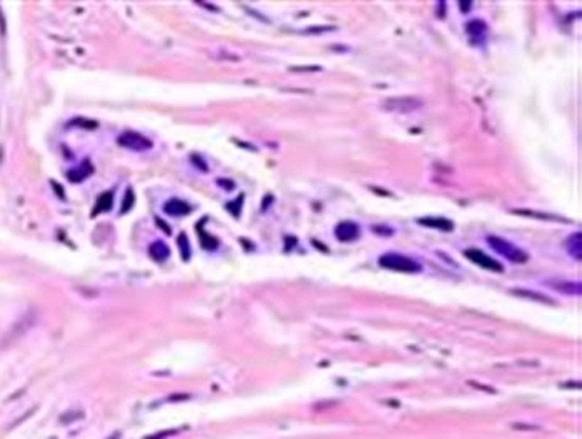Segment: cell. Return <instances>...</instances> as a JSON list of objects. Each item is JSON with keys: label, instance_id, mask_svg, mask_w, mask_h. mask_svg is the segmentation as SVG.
<instances>
[{"label": "cell", "instance_id": "1", "mask_svg": "<svg viewBox=\"0 0 582 439\" xmlns=\"http://www.w3.org/2000/svg\"><path fill=\"white\" fill-rule=\"evenodd\" d=\"M381 268L384 270H392V271H401V273H418L421 271V265L412 258L404 257V254L399 253H384L383 257L378 260Z\"/></svg>", "mask_w": 582, "mask_h": 439}, {"label": "cell", "instance_id": "2", "mask_svg": "<svg viewBox=\"0 0 582 439\" xmlns=\"http://www.w3.org/2000/svg\"><path fill=\"white\" fill-rule=\"evenodd\" d=\"M486 242L496 253H499L501 257H504L509 261H513V263H525V261L529 260L528 253H525L524 250H521V248L514 246L513 243L508 242V240H504V238L489 235L486 238Z\"/></svg>", "mask_w": 582, "mask_h": 439}, {"label": "cell", "instance_id": "3", "mask_svg": "<svg viewBox=\"0 0 582 439\" xmlns=\"http://www.w3.org/2000/svg\"><path fill=\"white\" fill-rule=\"evenodd\" d=\"M423 107V100L418 97H392L383 103V108L396 113H411Z\"/></svg>", "mask_w": 582, "mask_h": 439}, {"label": "cell", "instance_id": "4", "mask_svg": "<svg viewBox=\"0 0 582 439\" xmlns=\"http://www.w3.org/2000/svg\"><path fill=\"white\" fill-rule=\"evenodd\" d=\"M117 141L120 147L128 148V150H133V152H146L153 147L152 140L140 135L137 132H123L122 135L117 138Z\"/></svg>", "mask_w": 582, "mask_h": 439}, {"label": "cell", "instance_id": "5", "mask_svg": "<svg viewBox=\"0 0 582 439\" xmlns=\"http://www.w3.org/2000/svg\"><path fill=\"white\" fill-rule=\"evenodd\" d=\"M464 257L469 261H473L474 265L484 268V270L496 271V273L504 271V268H502V265L499 263V261H496L494 258H491L489 254H486L482 250H478V248H469V250L464 251Z\"/></svg>", "mask_w": 582, "mask_h": 439}, {"label": "cell", "instance_id": "6", "mask_svg": "<svg viewBox=\"0 0 582 439\" xmlns=\"http://www.w3.org/2000/svg\"><path fill=\"white\" fill-rule=\"evenodd\" d=\"M334 235L340 242H354V240L360 236V225L354 222H341L336 225L334 228Z\"/></svg>", "mask_w": 582, "mask_h": 439}, {"label": "cell", "instance_id": "7", "mask_svg": "<svg viewBox=\"0 0 582 439\" xmlns=\"http://www.w3.org/2000/svg\"><path fill=\"white\" fill-rule=\"evenodd\" d=\"M163 211L170 216H183L188 215L192 211V207L188 205L185 200H180V198H172L163 205Z\"/></svg>", "mask_w": 582, "mask_h": 439}, {"label": "cell", "instance_id": "8", "mask_svg": "<svg viewBox=\"0 0 582 439\" xmlns=\"http://www.w3.org/2000/svg\"><path fill=\"white\" fill-rule=\"evenodd\" d=\"M419 225H424L427 228H434V230H441V231H453L454 230V223L447 218H439V216H426V218H419L418 220Z\"/></svg>", "mask_w": 582, "mask_h": 439}, {"label": "cell", "instance_id": "9", "mask_svg": "<svg viewBox=\"0 0 582 439\" xmlns=\"http://www.w3.org/2000/svg\"><path fill=\"white\" fill-rule=\"evenodd\" d=\"M92 173H93V165L90 163L88 160H83L79 167H75V168H72V170H68L67 176H68V180H70V181L79 183V181H83L85 178H88V176L92 175Z\"/></svg>", "mask_w": 582, "mask_h": 439}, {"label": "cell", "instance_id": "10", "mask_svg": "<svg viewBox=\"0 0 582 439\" xmlns=\"http://www.w3.org/2000/svg\"><path fill=\"white\" fill-rule=\"evenodd\" d=\"M466 32L471 35V39L474 42L478 40H484V35L487 32V25L484 20H479V19H474L471 20L467 25H466Z\"/></svg>", "mask_w": 582, "mask_h": 439}, {"label": "cell", "instance_id": "11", "mask_svg": "<svg viewBox=\"0 0 582 439\" xmlns=\"http://www.w3.org/2000/svg\"><path fill=\"white\" fill-rule=\"evenodd\" d=\"M566 248L571 257L580 260L582 258V233L580 231L572 233V235L566 240Z\"/></svg>", "mask_w": 582, "mask_h": 439}, {"label": "cell", "instance_id": "12", "mask_svg": "<svg viewBox=\"0 0 582 439\" xmlns=\"http://www.w3.org/2000/svg\"><path fill=\"white\" fill-rule=\"evenodd\" d=\"M549 285L557 289L560 293L566 295H580L582 293V286L577 281H559V283H549Z\"/></svg>", "mask_w": 582, "mask_h": 439}, {"label": "cell", "instance_id": "13", "mask_svg": "<svg viewBox=\"0 0 582 439\" xmlns=\"http://www.w3.org/2000/svg\"><path fill=\"white\" fill-rule=\"evenodd\" d=\"M111 205H114V193H111V192L102 193L100 196L97 198V205H95V208H93V216L100 215V213H105V211H108L111 208Z\"/></svg>", "mask_w": 582, "mask_h": 439}, {"label": "cell", "instance_id": "14", "mask_svg": "<svg viewBox=\"0 0 582 439\" xmlns=\"http://www.w3.org/2000/svg\"><path fill=\"white\" fill-rule=\"evenodd\" d=\"M150 257L155 261H165L170 257V248H168L163 242H155L150 245Z\"/></svg>", "mask_w": 582, "mask_h": 439}, {"label": "cell", "instance_id": "15", "mask_svg": "<svg viewBox=\"0 0 582 439\" xmlns=\"http://www.w3.org/2000/svg\"><path fill=\"white\" fill-rule=\"evenodd\" d=\"M514 295H519V296H524V298H529V300H536V301H542V303H554L551 298L548 296H542L539 295L537 291H529V289H513Z\"/></svg>", "mask_w": 582, "mask_h": 439}, {"label": "cell", "instance_id": "16", "mask_svg": "<svg viewBox=\"0 0 582 439\" xmlns=\"http://www.w3.org/2000/svg\"><path fill=\"white\" fill-rule=\"evenodd\" d=\"M198 231H200V236H201V245H203V248H205V250H215V248L218 246L216 238H213L212 235H206V233L203 231L201 228H198Z\"/></svg>", "mask_w": 582, "mask_h": 439}, {"label": "cell", "instance_id": "17", "mask_svg": "<svg viewBox=\"0 0 582 439\" xmlns=\"http://www.w3.org/2000/svg\"><path fill=\"white\" fill-rule=\"evenodd\" d=\"M178 246H180V251L183 254V260H188L190 258V253H192V248H190V243H188V238L185 233H181L178 236Z\"/></svg>", "mask_w": 582, "mask_h": 439}, {"label": "cell", "instance_id": "18", "mask_svg": "<svg viewBox=\"0 0 582 439\" xmlns=\"http://www.w3.org/2000/svg\"><path fill=\"white\" fill-rule=\"evenodd\" d=\"M133 202H135V195H133V190L128 188L127 193H125V198H123V205H122V213H127V211L133 207Z\"/></svg>", "mask_w": 582, "mask_h": 439}, {"label": "cell", "instance_id": "19", "mask_svg": "<svg viewBox=\"0 0 582 439\" xmlns=\"http://www.w3.org/2000/svg\"><path fill=\"white\" fill-rule=\"evenodd\" d=\"M514 213H517V215H531V216H537V218H542V220H546V218H549V220H562V222H567V220H564V218H557V216H551V215H541V213H539V211H525V210H514Z\"/></svg>", "mask_w": 582, "mask_h": 439}, {"label": "cell", "instance_id": "20", "mask_svg": "<svg viewBox=\"0 0 582 439\" xmlns=\"http://www.w3.org/2000/svg\"><path fill=\"white\" fill-rule=\"evenodd\" d=\"M192 163L198 167L201 172H208V165L205 163V161H203L201 157H198V155H192Z\"/></svg>", "mask_w": 582, "mask_h": 439}, {"label": "cell", "instance_id": "21", "mask_svg": "<svg viewBox=\"0 0 582 439\" xmlns=\"http://www.w3.org/2000/svg\"><path fill=\"white\" fill-rule=\"evenodd\" d=\"M241 203H243V196H240V198H238V200H236V207H235L233 203H230V205H228V208L231 210V213H233V216H238V215H240Z\"/></svg>", "mask_w": 582, "mask_h": 439}, {"label": "cell", "instance_id": "22", "mask_svg": "<svg viewBox=\"0 0 582 439\" xmlns=\"http://www.w3.org/2000/svg\"><path fill=\"white\" fill-rule=\"evenodd\" d=\"M218 185H221L225 190H233V188H235V181L225 180V178H220V180H218Z\"/></svg>", "mask_w": 582, "mask_h": 439}, {"label": "cell", "instance_id": "23", "mask_svg": "<svg viewBox=\"0 0 582 439\" xmlns=\"http://www.w3.org/2000/svg\"><path fill=\"white\" fill-rule=\"evenodd\" d=\"M371 230L376 231V233H380V235H392V230L391 228H381V225H376Z\"/></svg>", "mask_w": 582, "mask_h": 439}, {"label": "cell", "instance_id": "24", "mask_svg": "<svg viewBox=\"0 0 582 439\" xmlns=\"http://www.w3.org/2000/svg\"><path fill=\"white\" fill-rule=\"evenodd\" d=\"M459 7H461V10H462V12H466V10H469V9H471V4H464V2H461V4H459Z\"/></svg>", "mask_w": 582, "mask_h": 439}, {"label": "cell", "instance_id": "25", "mask_svg": "<svg viewBox=\"0 0 582 439\" xmlns=\"http://www.w3.org/2000/svg\"><path fill=\"white\" fill-rule=\"evenodd\" d=\"M157 222H158L160 225H162V230H163V231H166V233H170V228H168V226H166V225H165V223L162 222V220H157Z\"/></svg>", "mask_w": 582, "mask_h": 439}]
</instances>
